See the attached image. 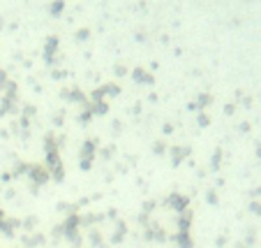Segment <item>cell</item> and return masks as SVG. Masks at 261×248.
Returning <instances> with one entry per match:
<instances>
[{
	"mask_svg": "<svg viewBox=\"0 0 261 248\" xmlns=\"http://www.w3.org/2000/svg\"><path fill=\"white\" fill-rule=\"evenodd\" d=\"M220 158H222V151H215V158H213V167L220 165Z\"/></svg>",
	"mask_w": 261,
	"mask_h": 248,
	"instance_id": "cell-13",
	"label": "cell"
},
{
	"mask_svg": "<svg viewBox=\"0 0 261 248\" xmlns=\"http://www.w3.org/2000/svg\"><path fill=\"white\" fill-rule=\"evenodd\" d=\"M72 100H76V102H83V93H81V91H74V93H72Z\"/></svg>",
	"mask_w": 261,
	"mask_h": 248,
	"instance_id": "cell-12",
	"label": "cell"
},
{
	"mask_svg": "<svg viewBox=\"0 0 261 248\" xmlns=\"http://www.w3.org/2000/svg\"><path fill=\"white\" fill-rule=\"evenodd\" d=\"M178 228H181V232H187V230H190V213H183L181 220H178Z\"/></svg>",
	"mask_w": 261,
	"mask_h": 248,
	"instance_id": "cell-7",
	"label": "cell"
},
{
	"mask_svg": "<svg viewBox=\"0 0 261 248\" xmlns=\"http://www.w3.org/2000/svg\"><path fill=\"white\" fill-rule=\"evenodd\" d=\"M132 77H134L136 81H141V84H153V75H148V72H143V70H134Z\"/></svg>",
	"mask_w": 261,
	"mask_h": 248,
	"instance_id": "cell-4",
	"label": "cell"
},
{
	"mask_svg": "<svg viewBox=\"0 0 261 248\" xmlns=\"http://www.w3.org/2000/svg\"><path fill=\"white\" fill-rule=\"evenodd\" d=\"M95 156V142H85L83 146V160H81V167L88 169L91 167V158Z\"/></svg>",
	"mask_w": 261,
	"mask_h": 248,
	"instance_id": "cell-2",
	"label": "cell"
},
{
	"mask_svg": "<svg viewBox=\"0 0 261 248\" xmlns=\"http://www.w3.org/2000/svg\"><path fill=\"white\" fill-rule=\"evenodd\" d=\"M208 202H213V204H215V202H217V197H215V192H208Z\"/></svg>",
	"mask_w": 261,
	"mask_h": 248,
	"instance_id": "cell-17",
	"label": "cell"
},
{
	"mask_svg": "<svg viewBox=\"0 0 261 248\" xmlns=\"http://www.w3.org/2000/svg\"><path fill=\"white\" fill-rule=\"evenodd\" d=\"M7 84V72H0V88Z\"/></svg>",
	"mask_w": 261,
	"mask_h": 248,
	"instance_id": "cell-15",
	"label": "cell"
},
{
	"mask_svg": "<svg viewBox=\"0 0 261 248\" xmlns=\"http://www.w3.org/2000/svg\"><path fill=\"white\" fill-rule=\"evenodd\" d=\"M42 241H44V239L37 237V234H35V237H31V239H25V243H28V246H37V243H42Z\"/></svg>",
	"mask_w": 261,
	"mask_h": 248,
	"instance_id": "cell-10",
	"label": "cell"
},
{
	"mask_svg": "<svg viewBox=\"0 0 261 248\" xmlns=\"http://www.w3.org/2000/svg\"><path fill=\"white\" fill-rule=\"evenodd\" d=\"M187 153H190V148H173V165H178Z\"/></svg>",
	"mask_w": 261,
	"mask_h": 248,
	"instance_id": "cell-6",
	"label": "cell"
},
{
	"mask_svg": "<svg viewBox=\"0 0 261 248\" xmlns=\"http://www.w3.org/2000/svg\"><path fill=\"white\" fill-rule=\"evenodd\" d=\"M199 123H201V126H208V123H211V118H208L206 114H201V116H199Z\"/></svg>",
	"mask_w": 261,
	"mask_h": 248,
	"instance_id": "cell-14",
	"label": "cell"
},
{
	"mask_svg": "<svg viewBox=\"0 0 261 248\" xmlns=\"http://www.w3.org/2000/svg\"><path fill=\"white\" fill-rule=\"evenodd\" d=\"M93 109H95V114H106V109H109V107H106V102H95V107H93Z\"/></svg>",
	"mask_w": 261,
	"mask_h": 248,
	"instance_id": "cell-9",
	"label": "cell"
},
{
	"mask_svg": "<svg viewBox=\"0 0 261 248\" xmlns=\"http://www.w3.org/2000/svg\"><path fill=\"white\" fill-rule=\"evenodd\" d=\"M252 209H254V213H261V204H254Z\"/></svg>",
	"mask_w": 261,
	"mask_h": 248,
	"instance_id": "cell-18",
	"label": "cell"
},
{
	"mask_svg": "<svg viewBox=\"0 0 261 248\" xmlns=\"http://www.w3.org/2000/svg\"><path fill=\"white\" fill-rule=\"evenodd\" d=\"M178 243H181V248H192V239L187 232H178Z\"/></svg>",
	"mask_w": 261,
	"mask_h": 248,
	"instance_id": "cell-5",
	"label": "cell"
},
{
	"mask_svg": "<svg viewBox=\"0 0 261 248\" xmlns=\"http://www.w3.org/2000/svg\"><path fill=\"white\" fill-rule=\"evenodd\" d=\"M31 177L35 183H44L46 179H49V174H46L44 167H31Z\"/></svg>",
	"mask_w": 261,
	"mask_h": 248,
	"instance_id": "cell-3",
	"label": "cell"
},
{
	"mask_svg": "<svg viewBox=\"0 0 261 248\" xmlns=\"http://www.w3.org/2000/svg\"><path fill=\"white\" fill-rule=\"evenodd\" d=\"M0 223H3V211H0Z\"/></svg>",
	"mask_w": 261,
	"mask_h": 248,
	"instance_id": "cell-19",
	"label": "cell"
},
{
	"mask_svg": "<svg viewBox=\"0 0 261 248\" xmlns=\"http://www.w3.org/2000/svg\"><path fill=\"white\" fill-rule=\"evenodd\" d=\"M199 105H201V107L211 105V95H201V97H199Z\"/></svg>",
	"mask_w": 261,
	"mask_h": 248,
	"instance_id": "cell-11",
	"label": "cell"
},
{
	"mask_svg": "<svg viewBox=\"0 0 261 248\" xmlns=\"http://www.w3.org/2000/svg\"><path fill=\"white\" fill-rule=\"evenodd\" d=\"M81 121H83V123H88V121H91V112H83V116H81Z\"/></svg>",
	"mask_w": 261,
	"mask_h": 248,
	"instance_id": "cell-16",
	"label": "cell"
},
{
	"mask_svg": "<svg viewBox=\"0 0 261 248\" xmlns=\"http://www.w3.org/2000/svg\"><path fill=\"white\" fill-rule=\"evenodd\" d=\"M166 204H169L171 209H176V211H185L187 204H190V200L183 197V195H178V192H171L169 200H166Z\"/></svg>",
	"mask_w": 261,
	"mask_h": 248,
	"instance_id": "cell-1",
	"label": "cell"
},
{
	"mask_svg": "<svg viewBox=\"0 0 261 248\" xmlns=\"http://www.w3.org/2000/svg\"><path fill=\"white\" fill-rule=\"evenodd\" d=\"M123 237H125V225L121 223V225H118V230H115V234H113V241L118 243V241H121Z\"/></svg>",
	"mask_w": 261,
	"mask_h": 248,
	"instance_id": "cell-8",
	"label": "cell"
}]
</instances>
